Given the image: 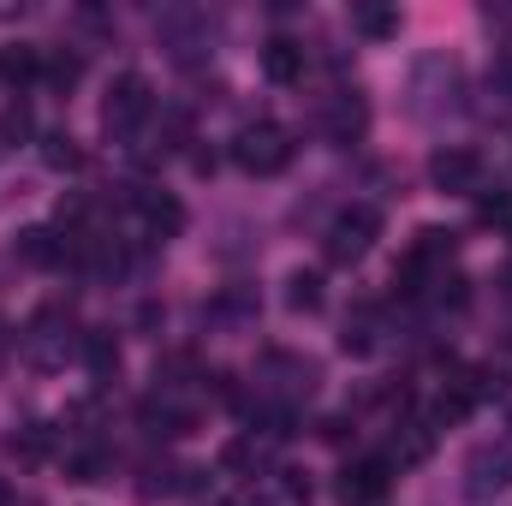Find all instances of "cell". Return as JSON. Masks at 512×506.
Returning <instances> with one entry per match:
<instances>
[{
  "mask_svg": "<svg viewBox=\"0 0 512 506\" xmlns=\"http://www.w3.org/2000/svg\"><path fill=\"white\" fill-rule=\"evenodd\" d=\"M66 477L72 483H102V477H114V453L108 447H84V453L66 459Z\"/></svg>",
  "mask_w": 512,
  "mask_h": 506,
  "instance_id": "14",
  "label": "cell"
},
{
  "mask_svg": "<svg viewBox=\"0 0 512 506\" xmlns=\"http://www.w3.org/2000/svg\"><path fill=\"white\" fill-rule=\"evenodd\" d=\"M286 501L310 506V477H304V471H286Z\"/></svg>",
  "mask_w": 512,
  "mask_h": 506,
  "instance_id": "25",
  "label": "cell"
},
{
  "mask_svg": "<svg viewBox=\"0 0 512 506\" xmlns=\"http://www.w3.org/2000/svg\"><path fill=\"white\" fill-rule=\"evenodd\" d=\"M233 161L245 167V173H256V179H274L286 161H292V131L286 126H245L239 137H233Z\"/></svg>",
  "mask_w": 512,
  "mask_h": 506,
  "instance_id": "1",
  "label": "cell"
},
{
  "mask_svg": "<svg viewBox=\"0 0 512 506\" xmlns=\"http://www.w3.org/2000/svg\"><path fill=\"white\" fill-rule=\"evenodd\" d=\"M286 304H292V310H304V316H310V310H322V274H304V268H298V274L286 280Z\"/></svg>",
  "mask_w": 512,
  "mask_h": 506,
  "instance_id": "17",
  "label": "cell"
},
{
  "mask_svg": "<svg viewBox=\"0 0 512 506\" xmlns=\"http://www.w3.org/2000/svg\"><path fill=\"white\" fill-rule=\"evenodd\" d=\"M18 256L36 262V268H60V262H72V239H60L48 227H30V233H18Z\"/></svg>",
  "mask_w": 512,
  "mask_h": 506,
  "instance_id": "8",
  "label": "cell"
},
{
  "mask_svg": "<svg viewBox=\"0 0 512 506\" xmlns=\"http://www.w3.org/2000/svg\"><path fill=\"white\" fill-rule=\"evenodd\" d=\"M137 215L155 239H179L185 233V203L173 191H137Z\"/></svg>",
  "mask_w": 512,
  "mask_h": 506,
  "instance_id": "7",
  "label": "cell"
},
{
  "mask_svg": "<svg viewBox=\"0 0 512 506\" xmlns=\"http://www.w3.org/2000/svg\"><path fill=\"white\" fill-rule=\"evenodd\" d=\"M262 72H268L274 84H298V78H304V48H298L292 36H274V42L262 48Z\"/></svg>",
  "mask_w": 512,
  "mask_h": 506,
  "instance_id": "9",
  "label": "cell"
},
{
  "mask_svg": "<svg viewBox=\"0 0 512 506\" xmlns=\"http://www.w3.org/2000/svg\"><path fill=\"white\" fill-rule=\"evenodd\" d=\"M42 161L66 173V167H84V149H78V137H66V131H54V137H48V149H42Z\"/></svg>",
  "mask_w": 512,
  "mask_h": 506,
  "instance_id": "20",
  "label": "cell"
},
{
  "mask_svg": "<svg viewBox=\"0 0 512 506\" xmlns=\"http://www.w3.org/2000/svg\"><path fill=\"white\" fill-rule=\"evenodd\" d=\"M6 501H12V495H6V483H0V506H6Z\"/></svg>",
  "mask_w": 512,
  "mask_h": 506,
  "instance_id": "26",
  "label": "cell"
},
{
  "mask_svg": "<svg viewBox=\"0 0 512 506\" xmlns=\"http://www.w3.org/2000/svg\"><path fill=\"white\" fill-rule=\"evenodd\" d=\"M429 447H435V429H423V423H399V429H393V453H387V465H417V459H429Z\"/></svg>",
  "mask_w": 512,
  "mask_h": 506,
  "instance_id": "11",
  "label": "cell"
},
{
  "mask_svg": "<svg viewBox=\"0 0 512 506\" xmlns=\"http://www.w3.org/2000/svg\"><path fill=\"white\" fill-rule=\"evenodd\" d=\"M387 489H393V465H387V459H358V465H346L340 483H334V495L346 506H376V501H387Z\"/></svg>",
  "mask_w": 512,
  "mask_h": 506,
  "instance_id": "6",
  "label": "cell"
},
{
  "mask_svg": "<svg viewBox=\"0 0 512 506\" xmlns=\"http://www.w3.org/2000/svg\"><path fill=\"white\" fill-rule=\"evenodd\" d=\"M376 233H382V215L376 209H346L334 227H328V262H364L370 245H376Z\"/></svg>",
  "mask_w": 512,
  "mask_h": 506,
  "instance_id": "4",
  "label": "cell"
},
{
  "mask_svg": "<svg viewBox=\"0 0 512 506\" xmlns=\"http://www.w3.org/2000/svg\"><path fill=\"white\" fill-rule=\"evenodd\" d=\"M364 126H370V108H364L358 96H334V102H328V137H334V143L364 137Z\"/></svg>",
  "mask_w": 512,
  "mask_h": 506,
  "instance_id": "10",
  "label": "cell"
},
{
  "mask_svg": "<svg viewBox=\"0 0 512 506\" xmlns=\"http://www.w3.org/2000/svg\"><path fill=\"white\" fill-rule=\"evenodd\" d=\"M42 72H48L54 90H72L84 78V54H54V60H42Z\"/></svg>",
  "mask_w": 512,
  "mask_h": 506,
  "instance_id": "19",
  "label": "cell"
},
{
  "mask_svg": "<svg viewBox=\"0 0 512 506\" xmlns=\"http://www.w3.org/2000/svg\"><path fill=\"white\" fill-rule=\"evenodd\" d=\"M149 108H155V96H149V78H143V72H120V78L108 84L102 126L114 131V137H131V131L149 120Z\"/></svg>",
  "mask_w": 512,
  "mask_h": 506,
  "instance_id": "2",
  "label": "cell"
},
{
  "mask_svg": "<svg viewBox=\"0 0 512 506\" xmlns=\"http://www.w3.org/2000/svg\"><path fill=\"white\" fill-rule=\"evenodd\" d=\"M12 453H24V459H42V453H48V429H42V423H30L24 435H12Z\"/></svg>",
  "mask_w": 512,
  "mask_h": 506,
  "instance_id": "23",
  "label": "cell"
},
{
  "mask_svg": "<svg viewBox=\"0 0 512 506\" xmlns=\"http://www.w3.org/2000/svg\"><path fill=\"white\" fill-rule=\"evenodd\" d=\"M429 179H435V191L471 197V191H483V155L465 149V143H447V149L429 155Z\"/></svg>",
  "mask_w": 512,
  "mask_h": 506,
  "instance_id": "3",
  "label": "cell"
},
{
  "mask_svg": "<svg viewBox=\"0 0 512 506\" xmlns=\"http://www.w3.org/2000/svg\"><path fill=\"white\" fill-rule=\"evenodd\" d=\"M143 423H149L155 435H191V423H197V417H191L185 405H167V399H149V405H143Z\"/></svg>",
  "mask_w": 512,
  "mask_h": 506,
  "instance_id": "13",
  "label": "cell"
},
{
  "mask_svg": "<svg viewBox=\"0 0 512 506\" xmlns=\"http://www.w3.org/2000/svg\"><path fill=\"white\" fill-rule=\"evenodd\" d=\"M30 131H36V120H30L24 102H6V108H0V143H24Z\"/></svg>",
  "mask_w": 512,
  "mask_h": 506,
  "instance_id": "21",
  "label": "cell"
},
{
  "mask_svg": "<svg viewBox=\"0 0 512 506\" xmlns=\"http://www.w3.org/2000/svg\"><path fill=\"white\" fill-rule=\"evenodd\" d=\"M352 24H358L364 36H376V42L399 36V12H387V6H358V12H352Z\"/></svg>",
  "mask_w": 512,
  "mask_h": 506,
  "instance_id": "18",
  "label": "cell"
},
{
  "mask_svg": "<svg viewBox=\"0 0 512 506\" xmlns=\"http://www.w3.org/2000/svg\"><path fill=\"white\" fill-rule=\"evenodd\" d=\"M84 364H90L96 376H114V370H120V340H114L108 328H90V334H84Z\"/></svg>",
  "mask_w": 512,
  "mask_h": 506,
  "instance_id": "12",
  "label": "cell"
},
{
  "mask_svg": "<svg viewBox=\"0 0 512 506\" xmlns=\"http://www.w3.org/2000/svg\"><path fill=\"white\" fill-rule=\"evenodd\" d=\"M36 72H42V54H36L30 42H12V48H0V78L24 84V78H36Z\"/></svg>",
  "mask_w": 512,
  "mask_h": 506,
  "instance_id": "16",
  "label": "cell"
},
{
  "mask_svg": "<svg viewBox=\"0 0 512 506\" xmlns=\"http://www.w3.org/2000/svg\"><path fill=\"white\" fill-rule=\"evenodd\" d=\"M512 483V441H477L465 459V489L471 495H495Z\"/></svg>",
  "mask_w": 512,
  "mask_h": 506,
  "instance_id": "5",
  "label": "cell"
},
{
  "mask_svg": "<svg viewBox=\"0 0 512 506\" xmlns=\"http://www.w3.org/2000/svg\"><path fill=\"white\" fill-rule=\"evenodd\" d=\"M221 465H227V471H256V465H262V447H256V441H233V447L221 453Z\"/></svg>",
  "mask_w": 512,
  "mask_h": 506,
  "instance_id": "22",
  "label": "cell"
},
{
  "mask_svg": "<svg viewBox=\"0 0 512 506\" xmlns=\"http://www.w3.org/2000/svg\"><path fill=\"white\" fill-rule=\"evenodd\" d=\"M477 215H483L489 227H495V221H507V215H512V197H507V191H495V197H483V203H477Z\"/></svg>",
  "mask_w": 512,
  "mask_h": 506,
  "instance_id": "24",
  "label": "cell"
},
{
  "mask_svg": "<svg viewBox=\"0 0 512 506\" xmlns=\"http://www.w3.org/2000/svg\"><path fill=\"white\" fill-rule=\"evenodd\" d=\"M340 346L352 352V358H364V352H376V310L364 304L358 316H346V334H340Z\"/></svg>",
  "mask_w": 512,
  "mask_h": 506,
  "instance_id": "15",
  "label": "cell"
}]
</instances>
